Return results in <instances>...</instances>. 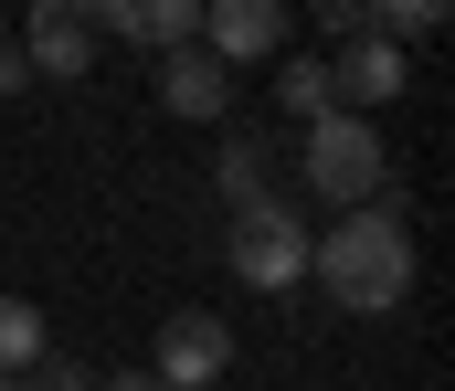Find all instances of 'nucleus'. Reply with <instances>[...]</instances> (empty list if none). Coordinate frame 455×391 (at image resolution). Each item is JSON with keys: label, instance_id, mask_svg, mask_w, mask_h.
Wrapping results in <instances>:
<instances>
[{"label": "nucleus", "instance_id": "obj_15", "mask_svg": "<svg viewBox=\"0 0 455 391\" xmlns=\"http://www.w3.org/2000/svg\"><path fill=\"white\" fill-rule=\"evenodd\" d=\"M318 21H329L339 43H360V32H371V11H360V0H318Z\"/></svg>", "mask_w": 455, "mask_h": 391}, {"label": "nucleus", "instance_id": "obj_10", "mask_svg": "<svg viewBox=\"0 0 455 391\" xmlns=\"http://www.w3.org/2000/svg\"><path fill=\"white\" fill-rule=\"evenodd\" d=\"M43 349H53L43 307H32V296H0V381H21V371H32Z\"/></svg>", "mask_w": 455, "mask_h": 391}, {"label": "nucleus", "instance_id": "obj_7", "mask_svg": "<svg viewBox=\"0 0 455 391\" xmlns=\"http://www.w3.org/2000/svg\"><path fill=\"white\" fill-rule=\"evenodd\" d=\"M403 74H413V53L381 43V32H360V43H339V64H329V96H339L349 117H371V106L403 96Z\"/></svg>", "mask_w": 455, "mask_h": 391}, {"label": "nucleus", "instance_id": "obj_13", "mask_svg": "<svg viewBox=\"0 0 455 391\" xmlns=\"http://www.w3.org/2000/svg\"><path fill=\"white\" fill-rule=\"evenodd\" d=\"M212 180H223L233 212H243V201H275V191H265V148H254V137H223V169H212Z\"/></svg>", "mask_w": 455, "mask_h": 391}, {"label": "nucleus", "instance_id": "obj_14", "mask_svg": "<svg viewBox=\"0 0 455 391\" xmlns=\"http://www.w3.org/2000/svg\"><path fill=\"white\" fill-rule=\"evenodd\" d=\"M21 381H32V391H96V381H85V371H75V360H53V349H43V360H32Z\"/></svg>", "mask_w": 455, "mask_h": 391}, {"label": "nucleus", "instance_id": "obj_4", "mask_svg": "<svg viewBox=\"0 0 455 391\" xmlns=\"http://www.w3.org/2000/svg\"><path fill=\"white\" fill-rule=\"evenodd\" d=\"M11 43H21V64H32V74H85V64L107 53V32H96V0H32Z\"/></svg>", "mask_w": 455, "mask_h": 391}, {"label": "nucleus", "instance_id": "obj_9", "mask_svg": "<svg viewBox=\"0 0 455 391\" xmlns=\"http://www.w3.org/2000/svg\"><path fill=\"white\" fill-rule=\"evenodd\" d=\"M159 106L170 117H233V74L202 43H180V53H159Z\"/></svg>", "mask_w": 455, "mask_h": 391}, {"label": "nucleus", "instance_id": "obj_5", "mask_svg": "<svg viewBox=\"0 0 455 391\" xmlns=\"http://www.w3.org/2000/svg\"><path fill=\"white\" fill-rule=\"evenodd\" d=\"M223 371H233V328L202 317V307H180V317L159 328V349H148V381L159 391H212Z\"/></svg>", "mask_w": 455, "mask_h": 391}, {"label": "nucleus", "instance_id": "obj_6", "mask_svg": "<svg viewBox=\"0 0 455 391\" xmlns=\"http://www.w3.org/2000/svg\"><path fill=\"white\" fill-rule=\"evenodd\" d=\"M212 64H275L286 53V0H202V32H191Z\"/></svg>", "mask_w": 455, "mask_h": 391}, {"label": "nucleus", "instance_id": "obj_1", "mask_svg": "<svg viewBox=\"0 0 455 391\" xmlns=\"http://www.w3.org/2000/svg\"><path fill=\"white\" fill-rule=\"evenodd\" d=\"M307 275L339 296L349 317H392V307L413 296V233H403V212H381V201L339 212V223L307 244Z\"/></svg>", "mask_w": 455, "mask_h": 391}, {"label": "nucleus", "instance_id": "obj_12", "mask_svg": "<svg viewBox=\"0 0 455 391\" xmlns=\"http://www.w3.org/2000/svg\"><path fill=\"white\" fill-rule=\"evenodd\" d=\"M360 11H371V32H381V43H413V32H445L455 0H360Z\"/></svg>", "mask_w": 455, "mask_h": 391}, {"label": "nucleus", "instance_id": "obj_18", "mask_svg": "<svg viewBox=\"0 0 455 391\" xmlns=\"http://www.w3.org/2000/svg\"><path fill=\"white\" fill-rule=\"evenodd\" d=\"M0 391H32V381H0Z\"/></svg>", "mask_w": 455, "mask_h": 391}, {"label": "nucleus", "instance_id": "obj_3", "mask_svg": "<svg viewBox=\"0 0 455 391\" xmlns=\"http://www.w3.org/2000/svg\"><path fill=\"white\" fill-rule=\"evenodd\" d=\"M223 264L243 285H265V296H286V285H307V223L286 212V201H243L223 223Z\"/></svg>", "mask_w": 455, "mask_h": 391}, {"label": "nucleus", "instance_id": "obj_11", "mask_svg": "<svg viewBox=\"0 0 455 391\" xmlns=\"http://www.w3.org/2000/svg\"><path fill=\"white\" fill-rule=\"evenodd\" d=\"M275 96H286V117H329V106H339L318 53H286V64H275Z\"/></svg>", "mask_w": 455, "mask_h": 391}, {"label": "nucleus", "instance_id": "obj_2", "mask_svg": "<svg viewBox=\"0 0 455 391\" xmlns=\"http://www.w3.org/2000/svg\"><path fill=\"white\" fill-rule=\"evenodd\" d=\"M381 180H392V148H381L371 117H349V106L307 117V191H318V201L360 212V201H381Z\"/></svg>", "mask_w": 455, "mask_h": 391}, {"label": "nucleus", "instance_id": "obj_17", "mask_svg": "<svg viewBox=\"0 0 455 391\" xmlns=\"http://www.w3.org/2000/svg\"><path fill=\"white\" fill-rule=\"evenodd\" d=\"M107 391H159V381H148V371H116V381H107Z\"/></svg>", "mask_w": 455, "mask_h": 391}, {"label": "nucleus", "instance_id": "obj_16", "mask_svg": "<svg viewBox=\"0 0 455 391\" xmlns=\"http://www.w3.org/2000/svg\"><path fill=\"white\" fill-rule=\"evenodd\" d=\"M21 85H32V64H21V43L0 32V96H21Z\"/></svg>", "mask_w": 455, "mask_h": 391}, {"label": "nucleus", "instance_id": "obj_8", "mask_svg": "<svg viewBox=\"0 0 455 391\" xmlns=\"http://www.w3.org/2000/svg\"><path fill=\"white\" fill-rule=\"evenodd\" d=\"M96 32L138 43V53H180L202 32V0H96Z\"/></svg>", "mask_w": 455, "mask_h": 391}]
</instances>
